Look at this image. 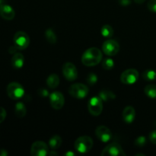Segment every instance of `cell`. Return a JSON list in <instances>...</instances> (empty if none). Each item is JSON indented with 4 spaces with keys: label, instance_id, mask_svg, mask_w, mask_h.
Instances as JSON below:
<instances>
[{
    "label": "cell",
    "instance_id": "30",
    "mask_svg": "<svg viewBox=\"0 0 156 156\" xmlns=\"http://www.w3.org/2000/svg\"><path fill=\"white\" fill-rule=\"evenodd\" d=\"M149 140L153 144L156 145V130H153L149 133Z\"/></svg>",
    "mask_w": 156,
    "mask_h": 156
},
{
    "label": "cell",
    "instance_id": "13",
    "mask_svg": "<svg viewBox=\"0 0 156 156\" xmlns=\"http://www.w3.org/2000/svg\"><path fill=\"white\" fill-rule=\"evenodd\" d=\"M95 135L100 141L105 143H108L112 139L113 136L111 129L107 127L106 126H103V125H101L96 128Z\"/></svg>",
    "mask_w": 156,
    "mask_h": 156
},
{
    "label": "cell",
    "instance_id": "35",
    "mask_svg": "<svg viewBox=\"0 0 156 156\" xmlns=\"http://www.w3.org/2000/svg\"><path fill=\"white\" fill-rule=\"evenodd\" d=\"M65 155H66V156H73V155H75V153H74V152H71V151H69V152H66Z\"/></svg>",
    "mask_w": 156,
    "mask_h": 156
},
{
    "label": "cell",
    "instance_id": "25",
    "mask_svg": "<svg viewBox=\"0 0 156 156\" xmlns=\"http://www.w3.org/2000/svg\"><path fill=\"white\" fill-rule=\"evenodd\" d=\"M102 67L105 70H111L114 67V61L111 58H105L102 61Z\"/></svg>",
    "mask_w": 156,
    "mask_h": 156
},
{
    "label": "cell",
    "instance_id": "36",
    "mask_svg": "<svg viewBox=\"0 0 156 156\" xmlns=\"http://www.w3.org/2000/svg\"><path fill=\"white\" fill-rule=\"evenodd\" d=\"M145 1H146V0H134V2H135L136 3H137V4H142V3L144 2Z\"/></svg>",
    "mask_w": 156,
    "mask_h": 156
},
{
    "label": "cell",
    "instance_id": "4",
    "mask_svg": "<svg viewBox=\"0 0 156 156\" xmlns=\"http://www.w3.org/2000/svg\"><path fill=\"white\" fill-rule=\"evenodd\" d=\"M89 92L88 86L82 83H75L69 88V93L72 97L77 99L85 98Z\"/></svg>",
    "mask_w": 156,
    "mask_h": 156
},
{
    "label": "cell",
    "instance_id": "16",
    "mask_svg": "<svg viewBox=\"0 0 156 156\" xmlns=\"http://www.w3.org/2000/svg\"><path fill=\"white\" fill-rule=\"evenodd\" d=\"M12 66L15 69L22 68L24 63V57L21 53H16L13 55L12 58Z\"/></svg>",
    "mask_w": 156,
    "mask_h": 156
},
{
    "label": "cell",
    "instance_id": "33",
    "mask_svg": "<svg viewBox=\"0 0 156 156\" xmlns=\"http://www.w3.org/2000/svg\"><path fill=\"white\" fill-rule=\"evenodd\" d=\"M18 50V49L17 48V47H15V45H14V46H12V47H11L10 48H9V53H14V54H15V53H17V50Z\"/></svg>",
    "mask_w": 156,
    "mask_h": 156
},
{
    "label": "cell",
    "instance_id": "22",
    "mask_svg": "<svg viewBox=\"0 0 156 156\" xmlns=\"http://www.w3.org/2000/svg\"><path fill=\"white\" fill-rule=\"evenodd\" d=\"M144 92L150 98L156 99V85L149 84L146 85L144 88Z\"/></svg>",
    "mask_w": 156,
    "mask_h": 156
},
{
    "label": "cell",
    "instance_id": "10",
    "mask_svg": "<svg viewBox=\"0 0 156 156\" xmlns=\"http://www.w3.org/2000/svg\"><path fill=\"white\" fill-rule=\"evenodd\" d=\"M49 154V148L46 143L36 141L30 148V155L32 156H46Z\"/></svg>",
    "mask_w": 156,
    "mask_h": 156
},
{
    "label": "cell",
    "instance_id": "23",
    "mask_svg": "<svg viewBox=\"0 0 156 156\" xmlns=\"http://www.w3.org/2000/svg\"><path fill=\"white\" fill-rule=\"evenodd\" d=\"M114 33V30L113 29V27H111L109 24H105L101 29V34L102 36L106 38H111V37H113Z\"/></svg>",
    "mask_w": 156,
    "mask_h": 156
},
{
    "label": "cell",
    "instance_id": "11",
    "mask_svg": "<svg viewBox=\"0 0 156 156\" xmlns=\"http://www.w3.org/2000/svg\"><path fill=\"white\" fill-rule=\"evenodd\" d=\"M62 74L66 79L69 82H73L76 80L78 77L77 68L72 62H66L62 66Z\"/></svg>",
    "mask_w": 156,
    "mask_h": 156
},
{
    "label": "cell",
    "instance_id": "29",
    "mask_svg": "<svg viewBox=\"0 0 156 156\" xmlns=\"http://www.w3.org/2000/svg\"><path fill=\"white\" fill-rule=\"evenodd\" d=\"M6 117V111L3 108L0 107V123H2Z\"/></svg>",
    "mask_w": 156,
    "mask_h": 156
},
{
    "label": "cell",
    "instance_id": "20",
    "mask_svg": "<svg viewBox=\"0 0 156 156\" xmlns=\"http://www.w3.org/2000/svg\"><path fill=\"white\" fill-rule=\"evenodd\" d=\"M98 97L104 101H109L113 100L116 98L115 94L114 92H112L110 90H102V91H100L98 94Z\"/></svg>",
    "mask_w": 156,
    "mask_h": 156
},
{
    "label": "cell",
    "instance_id": "21",
    "mask_svg": "<svg viewBox=\"0 0 156 156\" xmlns=\"http://www.w3.org/2000/svg\"><path fill=\"white\" fill-rule=\"evenodd\" d=\"M45 37L47 42L51 44H56L57 41V37H56V33L52 28H48L45 31Z\"/></svg>",
    "mask_w": 156,
    "mask_h": 156
},
{
    "label": "cell",
    "instance_id": "19",
    "mask_svg": "<svg viewBox=\"0 0 156 156\" xmlns=\"http://www.w3.org/2000/svg\"><path fill=\"white\" fill-rule=\"evenodd\" d=\"M62 140L59 136L55 135L53 136L49 140V146L53 150H56L58 148H59L62 145Z\"/></svg>",
    "mask_w": 156,
    "mask_h": 156
},
{
    "label": "cell",
    "instance_id": "7",
    "mask_svg": "<svg viewBox=\"0 0 156 156\" xmlns=\"http://www.w3.org/2000/svg\"><path fill=\"white\" fill-rule=\"evenodd\" d=\"M101 155L102 156H126V153L119 143H113L108 145L102 150Z\"/></svg>",
    "mask_w": 156,
    "mask_h": 156
},
{
    "label": "cell",
    "instance_id": "24",
    "mask_svg": "<svg viewBox=\"0 0 156 156\" xmlns=\"http://www.w3.org/2000/svg\"><path fill=\"white\" fill-rule=\"evenodd\" d=\"M143 78L148 82L156 80V72L153 69L145 70L143 73Z\"/></svg>",
    "mask_w": 156,
    "mask_h": 156
},
{
    "label": "cell",
    "instance_id": "27",
    "mask_svg": "<svg viewBox=\"0 0 156 156\" xmlns=\"http://www.w3.org/2000/svg\"><path fill=\"white\" fill-rule=\"evenodd\" d=\"M98 82V76L94 73H90L88 74V76H87V82H88L89 85H94L96 84V82Z\"/></svg>",
    "mask_w": 156,
    "mask_h": 156
},
{
    "label": "cell",
    "instance_id": "6",
    "mask_svg": "<svg viewBox=\"0 0 156 156\" xmlns=\"http://www.w3.org/2000/svg\"><path fill=\"white\" fill-rule=\"evenodd\" d=\"M88 109L91 115L99 116L103 111V101L98 96L92 97L88 101Z\"/></svg>",
    "mask_w": 156,
    "mask_h": 156
},
{
    "label": "cell",
    "instance_id": "1",
    "mask_svg": "<svg viewBox=\"0 0 156 156\" xmlns=\"http://www.w3.org/2000/svg\"><path fill=\"white\" fill-rule=\"evenodd\" d=\"M102 58L103 55L101 50L97 47H90L82 54V62L86 66H95L101 62Z\"/></svg>",
    "mask_w": 156,
    "mask_h": 156
},
{
    "label": "cell",
    "instance_id": "12",
    "mask_svg": "<svg viewBox=\"0 0 156 156\" xmlns=\"http://www.w3.org/2000/svg\"><path fill=\"white\" fill-rule=\"evenodd\" d=\"M50 103L52 108L55 110L62 109L65 104V98L63 94L59 91H54L52 92L49 96Z\"/></svg>",
    "mask_w": 156,
    "mask_h": 156
},
{
    "label": "cell",
    "instance_id": "14",
    "mask_svg": "<svg viewBox=\"0 0 156 156\" xmlns=\"http://www.w3.org/2000/svg\"><path fill=\"white\" fill-rule=\"evenodd\" d=\"M0 15L4 19L11 21V20L15 18V12L12 6L5 3V4H4L0 7Z\"/></svg>",
    "mask_w": 156,
    "mask_h": 156
},
{
    "label": "cell",
    "instance_id": "15",
    "mask_svg": "<svg viewBox=\"0 0 156 156\" xmlns=\"http://www.w3.org/2000/svg\"><path fill=\"white\" fill-rule=\"evenodd\" d=\"M123 121L126 123H132L134 121L136 117V111L135 108L132 106L125 107L123 111Z\"/></svg>",
    "mask_w": 156,
    "mask_h": 156
},
{
    "label": "cell",
    "instance_id": "37",
    "mask_svg": "<svg viewBox=\"0 0 156 156\" xmlns=\"http://www.w3.org/2000/svg\"><path fill=\"white\" fill-rule=\"evenodd\" d=\"M4 4H5V0H0V7Z\"/></svg>",
    "mask_w": 156,
    "mask_h": 156
},
{
    "label": "cell",
    "instance_id": "3",
    "mask_svg": "<svg viewBox=\"0 0 156 156\" xmlns=\"http://www.w3.org/2000/svg\"><path fill=\"white\" fill-rule=\"evenodd\" d=\"M7 94L12 100H19L24 95V88L18 82H11L6 88Z\"/></svg>",
    "mask_w": 156,
    "mask_h": 156
},
{
    "label": "cell",
    "instance_id": "8",
    "mask_svg": "<svg viewBox=\"0 0 156 156\" xmlns=\"http://www.w3.org/2000/svg\"><path fill=\"white\" fill-rule=\"evenodd\" d=\"M139 79V72L136 69H128L120 76V81L125 85H133Z\"/></svg>",
    "mask_w": 156,
    "mask_h": 156
},
{
    "label": "cell",
    "instance_id": "9",
    "mask_svg": "<svg viewBox=\"0 0 156 156\" xmlns=\"http://www.w3.org/2000/svg\"><path fill=\"white\" fill-rule=\"evenodd\" d=\"M102 50L107 56H115L120 51V44L115 40L108 39L102 44Z\"/></svg>",
    "mask_w": 156,
    "mask_h": 156
},
{
    "label": "cell",
    "instance_id": "17",
    "mask_svg": "<svg viewBox=\"0 0 156 156\" xmlns=\"http://www.w3.org/2000/svg\"><path fill=\"white\" fill-rule=\"evenodd\" d=\"M59 77L58 75L56 74H51L47 77V86L50 88H52V89H54V88H57L58 85H59Z\"/></svg>",
    "mask_w": 156,
    "mask_h": 156
},
{
    "label": "cell",
    "instance_id": "5",
    "mask_svg": "<svg viewBox=\"0 0 156 156\" xmlns=\"http://www.w3.org/2000/svg\"><path fill=\"white\" fill-rule=\"evenodd\" d=\"M14 44L19 50H25L30 44V37L24 31H18L14 35Z\"/></svg>",
    "mask_w": 156,
    "mask_h": 156
},
{
    "label": "cell",
    "instance_id": "2",
    "mask_svg": "<svg viewBox=\"0 0 156 156\" xmlns=\"http://www.w3.org/2000/svg\"><path fill=\"white\" fill-rule=\"evenodd\" d=\"M94 145L93 140L88 136H79L75 142V149L79 153L85 154L91 150Z\"/></svg>",
    "mask_w": 156,
    "mask_h": 156
},
{
    "label": "cell",
    "instance_id": "34",
    "mask_svg": "<svg viewBox=\"0 0 156 156\" xmlns=\"http://www.w3.org/2000/svg\"><path fill=\"white\" fill-rule=\"evenodd\" d=\"M8 152L5 149H0V156H7L8 155Z\"/></svg>",
    "mask_w": 156,
    "mask_h": 156
},
{
    "label": "cell",
    "instance_id": "32",
    "mask_svg": "<svg viewBox=\"0 0 156 156\" xmlns=\"http://www.w3.org/2000/svg\"><path fill=\"white\" fill-rule=\"evenodd\" d=\"M118 2L122 6H128L131 4V0H118Z\"/></svg>",
    "mask_w": 156,
    "mask_h": 156
},
{
    "label": "cell",
    "instance_id": "28",
    "mask_svg": "<svg viewBox=\"0 0 156 156\" xmlns=\"http://www.w3.org/2000/svg\"><path fill=\"white\" fill-rule=\"evenodd\" d=\"M147 7L150 12L156 13V0H149L147 4Z\"/></svg>",
    "mask_w": 156,
    "mask_h": 156
},
{
    "label": "cell",
    "instance_id": "18",
    "mask_svg": "<svg viewBox=\"0 0 156 156\" xmlns=\"http://www.w3.org/2000/svg\"><path fill=\"white\" fill-rule=\"evenodd\" d=\"M15 115L18 117H19V118H22V117H24L26 115V114H27V109H26L25 105H24V104L23 102H17L16 105H15Z\"/></svg>",
    "mask_w": 156,
    "mask_h": 156
},
{
    "label": "cell",
    "instance_id": "31",
    "mask_svg": "<svg viewBox=\"0 0 156 156\" xmlns=\"http://www.w3.org/2000/svg\"><path fill=\"white\" fill-rule=\"evenodd\" d=\"M38 94H39V95L42 96V97H48V96H50L49 95V91L46 88H41V89H39Z\"/></svg>",
    "mask_w": 156,
    "mask_h": 156
},
{
    "label": "cell",
    "instance_id": "26",
    "mask_svg": "<svg viewBox=\"0 0 156 156\" xmlns=\"http://www.w3.org/2000/svg\"><path fill=\"white\" fill-rule=\"evenodd\" d=\"M147 143V140H146V138L145 136H139L135 140V146H138V147H143Z\"/></svg>",
    "mask_w": 156,
    "mask_h": 156
}]
</instances>
